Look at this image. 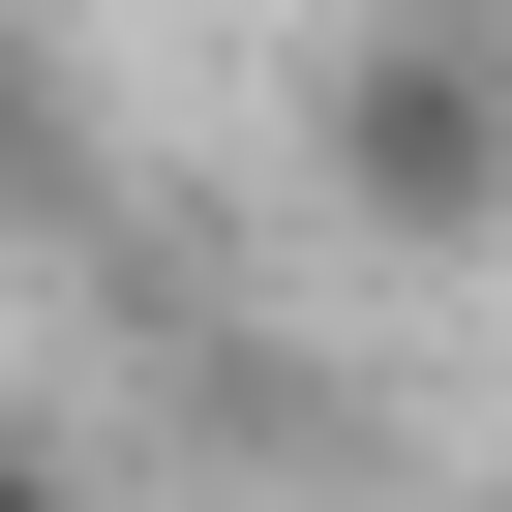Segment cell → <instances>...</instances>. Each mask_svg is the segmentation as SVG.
Here are the masks:
<instances>
[{
  "label": "cell",
  "mask_w": 512,
  "mask_h": 512,
  "mask_svg": "<svg viewBox=\"0 0 512 512\" xmlns=\"http://www.w3.org/2000/svg\"><path fill=\"white\" fill-rule=\"evenodd\" d=\"M302 181L392 241V272L512 241V31H482V0H362V31H332V91H302Z\"/></svg>",
  "instance_id": "obj_1"
},
{
  "label": "cell",
  "mask_w": 512,
  "mask_h": 512,
  "mask_svg": "<svg viewBox=\"0 0 512 512\" xmlns=\"http://www.w3.org/2000/svg\"><path fill=\"white\" fill-rule=\"evenodd\" d=\"M61 211H91V91L0 31V241H61Z\"/></svg>",
  "instance_id": "obj_2"
},
{
  "label": "cell",
  "mask_w": 512,
  "mask_h": 512,
  "mask_svg": "<svg viewBox=\"0 0 512 512\" xmlns=\"http://www.w3.org/2000/svg\"><path fill=\"white\" fill-rule=\"evenodd\" d=\"M0 512H121V482H91V452H61V422H0Z\"/></svg>",
  "instance_id": "obj_3"
},
{
  "label": "cell",
  "mask_w": 512,
  "mask_h": 512,
  "mask_svg": "<svg viewBox=\"0 0 512 512\" xmlns=\"http://www.w3.org/2000/svg\"><path fill=\"white\" fill-rule=\"evenodd\" d=\"M482 31H512V0H482Z\"/></svg>",
  "instance_id": "obj_4"
}]
</instances>
